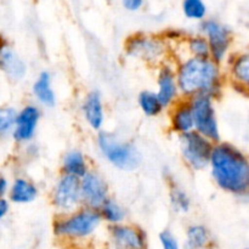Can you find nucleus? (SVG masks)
<instances>
[{
	"mask_svg": "<svg viewBox=\"0 0 249 249\" xmlns=\"http://www.w3.org/2000/svg\"><path fill=\"white\" fill-rule=\"evenodd\" d=\"M209 167L215 184L238 198H249V157L229 142L214 145Z\"/></svg>",
	"mask_w": 249,
	"mask_h": 249,
	"instance_id": "1",
	"label": "nucleus"
},
{
	"mask_svg": "<svg viewBox=\"0 0 249 249\" xmlns=\"http://www.w3.org/2000/svg\"><path fill=\"white\" fill-rule=\"evenodd\" d=\"M177 77L180 94L186 99L196 95H209L215 99L223 90L220 63L212 57L190 56L178 66Z\"/></svg>",
	"mask_w": 249,
	"mask_h": 249,
	"instance_id": "2",
	"label": "nucleus"
},
{
	"mask_svg": "<svg viewBox=\"0 0 249 249\" xmlns=\"http://www.w3.org/2000/svg\"><path fill=\"white\" fill-rule=\"evenodd\" d=\"M102 221L104 219L97 209L82 206L71 213L58 214L53 220V232L62 242L83 243L94 237Z\"/></svg>",
	"mask_w": 249,
	"mask_h": 249,
	"instance_id": "3",
	"label": "nucleus"
},
{
	"mask_svg": "<svg viewBox=\"0 0 249 249\" xmlns=\"http://www.w3.org/2000/svg\"><path fill=\"white\" fill-rule=\"evenodd\" d=\"M97 146L102 156L118 169L131 172L141 164V155L138 148L114 134H99Z\"/></svg>",
	"mask_w": 249,
	"mask_h": 249,
	"instance_id": "4",
	"label": "nucleus"
},
{
	"mask_svg": "<svg viewBox=\"0 0 249 249\" xmlns=\"http://www.w3.org/2000/svg\"><path fill=\"white\" fill-rule=\"evenodd\" d=\"M215 142L209 140L197 130L180 135V148L186 164L195 170H202L211 163Z\"/></svg>",
	"mask_w": 249,
	"mask_h": 249,
	"instance_id": "5",
	"label": "nucleus"
},
{
	"mask_svg": "<svg viewBox=\"0 0 249 249\" xmlns=\"http://www.w3.org/2000/svg\"><path fill=\"white\" fill-rule=\"evenodd\" d=\"M195 119V130L201 133L213 142L220 141L218 119H216L214 99L209 95H196L190 99Z\"/></svg>",
	"mask_w": 249,
	"mask_h": 249,
	"instance_id": "6",
	"label": "nucleus"
},
{
	"mask_svg": "<svg viewBox=\"0 0 249 249\" xmlns=\"http://www.w3.org/2000/svg\"><path fill=\"white\" fill-rule=\"evenodd\" d=\"M51 202L58 214L71 213L83 206L80 179L68 174H61L53 185Z\"/></svg>",
	"mask_w": 249,
	"mask_h": 249,
	"instance_id": "7",
	"label": "nucleus"
},
{
	"mask_svg": "<svg viewBox=\"0 0 249 249\" xmlns=\"http://www.w3.org/2000/svg\"><path fill=\"white\" fill-rule=\"evenodd\" d=\"M125 53L129 56L145 61L147 63H160L167 53L164 40L153 36L134 34L125 43Z\"/></svg>",
	"mask_w": 249,
	"mask_h": 249,
	"instance_id": "8",
	"label": "nucleus"
},
{
	"mask_svg": "<svg viewBox=\"0 0 249 249\" xmlns=\"http://www.w3.org/2000/svg\"><path fill=\"white\" fill-rule=\"evenodd\" d=\"M201 31L211 46V57L221 63L228 57L232 44V33L230 28L215 19H203Z\"/></svg>",
	"mask_w": 249,
	"mask_h": 249,
	"instance_id": "9",
	"label": "nucleus"
},
{
	"mask_svg": "<svg viewBox=\"0 0 249 249\" xmlns=\"http://www.w3.org/2000/svg\"><path fill=\"white\" fill-rule=\"evenodd\" d=\"M108 238L112 248L147 249L145 231L133 224H114L108 226Z\"/></svg>",
	"mask_w": 249,
	"mask_h": 249,
	"instance_id": "10",
	"label": "nucleus"
},
{
	"mask_svg": "<svg viewBox=\"0 0 249 249\" xmlns=\"http://www.w3.org/2000/svg\"><path fill=\"white\" fill-rule=\"evenodd\" d=\"M83 206L99 211L104 202L108 198V185L97 172H89L80 178Z\"/></svg>",
	"mask_w": 249,
	"mask_h": 249,
	"instance_id": "11",
	"label": "nucleus"
},
{
	"mask_svg": "<svg viewBox=\"0 0 249 249\" xmlns=\"http://www.w3.org/2000/svg\"><path fill=\"white\" fill-rule=\"evenodd\" d=\"M157 95L163 107H169L177 102L180 94L177 71L169 65L160 66L157 75Z\"/></svg>",
	"mask_w": 249,
	"mask_h": 249,
	"instance_id": "12",
	"label": "nucleus"
},
{
	"mask_svg": "<svg viewBox=\"0 0 249 249\" xmlns=\"http://www.w3.org/2000/svg\"><path fill=\"white\" fill-rule=\"evenodd\" d=\"M40 119V111L33 105L23 107L17 113L16 124L14 128V138L18 142H26L33 139Z\"/></svg>",
	"mask_w": 249,
	"mask_h": 249,
	"instance_id": "13",
	"label": "nucleus"
},
{
	"mask_svg": "<svg viewBox=\"0 0 249 249\" xmlns=\"http://www.w3.org/2000/svg\"><path fill=\"white\" fill-rule=\"evenodd\" d=\"M0 70L14 80L22 79L27 73L26 63L6 40L0 41Z\"/></svg>",
	"mask_w": 249,
	"mask_h": 249,
	"instance_id": "14",
	"label": "nucleus"
},
{
	"mask_svg": "<svg viewBox=\"0 0 249 249\" xmlns=\"http://www.w3.org/2000/svg\"><path fill=\"white\" fill-rule=\"evenodd\" d=\"M229 73L236 89L249 96V50L231 56Z\"/></svg>",
	"mask_w": 249,
	"mask_h": 249,
	"instance_id": "15",
	"label": "nucleus"
},
{
	"mask_svg": "<svg viewBox=\"0 0 249 249\" xmlns=\"http://www.w3.org/2000/svg\"><path fill=\"white\" fill-rule=\"evenodd\" d=\"M170 125H172L173 130L180 135L195 130V119L190 99L184 97L173 105L172 114H170Z\"/></svg>",
	"mask_w": 249,
	"mask_h": 249,
	"instance_id": "16",
	"label": "nucleus"
},
{
	"mask_svg": "<svg viewBox=\"0 0 249 249\" xmlns=\"http://www.w3.org/2000/svg\"><path fill=\"white\" fill-rule=\"evenodd\" d=\"M83 116L88 125L94 130H100L105 123V108L99 91H91L85 96L82 105Z\"/></svg>",
	"mask_w": 249,
	"mask_h": 249,
	"instance_id": "17",
	"label": "nucleus"
},
{
	"mask_svg": "<svg viewBox=\"0 0 249 249\" xmlns=\"http://www.w3.org/2000/svg\"><path fill=\"white\" fill-rule=\"evenodd\" d=\"M89 172V164L85 156L79 150H71L65 155L62 160L63 174L73 175L77 178H83Z\"/></svg>",
	"mask_w": 249,
	"mask_h": 249,
	"instance_id": "18",
	"label": "nucleus"
},
{
	"mask_svg": "<svg viewBox=\"0 0 249 249\" xmlns=\"http://www.w3.org/2000/svg\"><path fill=\"white\" fill-rule=\"evenodd\" d=\"M33 94L36 99L41 105L46 107H53L56 104V95L51 85V75L50 73L44 71L33 84Z\"/></svg>",
	"mask_w": 249,
	"mask_h": 249,
	"instance_id": "19",
	"label": "nucleus"
},
{
	"mask_svg": "<svg viewBox=\"0 0 249 249\" xmlns=\"http://www.w3.org/2000/svg\"><path fill=\"white\" fill-rule=\"evenodd\" d=\"M38 196V189L36 185L24 178H18L14 181L10 189V199L17 204L31 203Z\"/></svg>",
	"mask_w": 249,
	"mask_h": 249,
	"instance_id": "20",
	"label": "nucleus"
},
{
	"mask_svg": "<svg viewBox=\"0 0 249 249\" xmlns=\"http://www.w3.org/2000/svg\"><path fill=\"white\" fill-rule=\"evenodd\" d=\"M212 243V235L202 224H192L187 228L185 236V249H207Z\"/></svg>",
	"mask_w": 249,
	"mask_h": 249,
	"instance_id": "21",
	"label": "nucleus"
},
{
	"mask_svg": "<svg viewBox=\"0 0 249 249\" xmlns=\"http://www.w3.org/2000/svg\"><path fill=\"white\" fill-rule=\"evenodd\" d=\"M100 214H101L104 221L108 223L109 225H114V224L124 223L126 218V212L116 199L108 198L104 202L99 209Z\"/></svg>",
	"mask_w": 249,
	"mask_h": 249,
	"instance_id": "22",
	"label": "nucleus"
},
{
	"mask_svg": "<svg viewBox=\"0 0 249 249\" xmlns=\"http://www.w3.org/2000/svg\"><path fill=\"white\" fill-rule=\"evenodd\" d=\"M138 101L142 113L147 117H157L164 108L157 92L150 91V90L141 91Z\"/></svg>",
	"mask_w": 249,
	"mask_h": 249,
	"instance_id": "23",
	"label": "nucleus"
},
{
	"mask_svg": "<svg viewBox=\"0 0 249 249\" xmlns=\"http://www.w3.org/2000/svg\"><path fill=\"white\" fill-rule=\"evenodd\" d=\"M182 12L189 19L203 21L207 16V5L204 0H182Z\"/></svg>",
	"mask_w": 249,
	"mask_h": 249,
	"instance_id": "24",
	"label": "nucleus"
},
{
	"mask_svg": "<svg viewBox=\"0 0 249 249\" xmlns=\"http://www.w3.org/2000/svg\"><path fill=\"white\" fill-rule=\"evenodd\" d=\"M170 202L178 213H189L191 209V199L186 192L179 186H173L170 190Z\"/></svg>",
	"mask_w": 249,
	"mask_h": 249,
	"instance_id": "25",
	"label": "nucleus"
},
{
	"mask_svg": "<svg viewBox=\"0 0 249 249\" xmlns=\"http://www.w3.org/2000/svg\"><path fill=\"white\" fill-rule=\"evenodd\" d=\"M187 48H189L191 56L211 57V46H209L208 40L204 36H191L187 41Z\"/></svg>",
	"mask_w": 249,
	"mask_h": 249,
	"instance_id": "26",
	"label": "nucleus"
},
{
	"mask_svg": "<svg viewBox=\"0 0 249 249\" xmlns=\"http://www.w3.org/2000/svg\"><path fill=\"white\" fill-rule=\"evenodd\" d=\"M16 109L11 107H0V135H4L12 130L16 124Z\"/></svg>",
	"mask_w": 249,
	"mask_h": 249,
	"instance_id": "27",
	"label": "nucleus"
},
{
	"mask_svg": "<svg viewBox=\"0 0 249 249\" xmlns=\"http://www.w3.org/2000/svg\"><path fill=\"white\" fill-rule=\"evenodd\" d=\"M160 243L162 249H181L180 248L179 241L175 237L174 233L170 231L164 230L160 233Z\"/></svg>",
	"mask_w": 249,
	"mask_h": 249,
	"instance_id": "28",
	"label": "nucleus"
},
{
	"mask_svg": "<svg viewBox=\"0 0 249 249\" xmlns=\"http://www.w3.org/2000/svg\"><path fill=\"white\" fill-rule=\"evenodd\" d=\"M121 1L124 9L128 10V11L135 12L139 11L143 6L145 0H121Z\"/></svg>",
	"mask_w": 249,
	"mask_h": 249,
	"instance_id": "29",
	"label": "nucleus"
},
{
	"mask_svg": "<svg viewBox=\"0 0 249 249\" xmlns=\"http://www.w3.org/2000/svg\"><path fill=\"white\" fill-rule=\"evenodd\" d=\"M9 209H10L9 202H7L5 198H0V220L6 215Z\"/></svg>",
	"mask_w": 249,
	"mask_h": 249,
	"instance_id": "30",
	"label": "nucleus"
},
{
	"mask_svg": "<svg viewBox=\"0 0 249 249\" xmlns=\"http://www.w3.org/2000/svg\"><path fill=\"white\" fill-rule=\"evenodd\" d=\"M7 191V180L4 177H0V198H2Z\"/></svg>",
	"mask_w": 249,
	"mask_h": 249,
	"instance_id": "31",
	"label": "nucleus"
},
{
	"mask_svg": "<svg viewBox=\"0 0 249 249\" xmlns=\"http://www.w3.org/2000/svg\"><path fill=\"white\" fill-rule=\"evenodd\" d=\"M245 249H249V247L248 248H245Z\"/></svg>",
	"mask_w": 249,
	"mask_h": 249,
	"instance_id": "32",
	"label": "nucleus"
},
{
	"mask_svg": "<svg viewBox=\"0 0 249 249\" xmlns=\"http://www.w3.org/2000/svg\"><path fill=\"white\" fill-rule=\"evenodd\" d=\"M111 249H116V248H111Z\"/></svg>",
	"mask_w": 249,
	"mask_h": 249,
	"instance_id": "33",
	"label": "nucleus"
},
{
	"mask_svg": "<svg viewBox=\"0 0 249 249\" xmlns=\"http://www.w3.org/2000/svg\"><path fill=\"white\" fill-rule=\"evenodd\" d=\"M108 1H111V0H108Z\"/></svg>",
	"mask_w": 249,
	"mask_h": 249,
	"instance_id": "34",
	"label": "nucleus"
}]
</instances>
